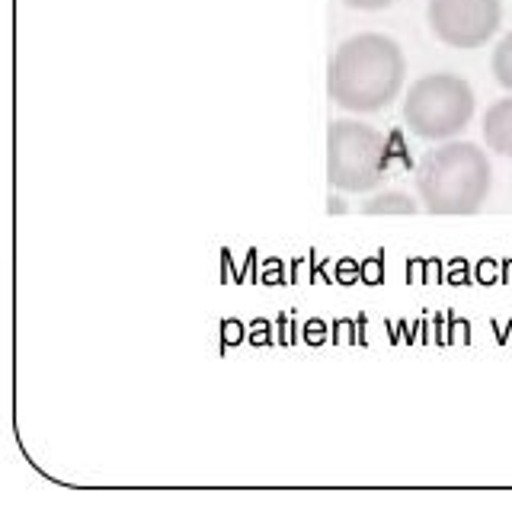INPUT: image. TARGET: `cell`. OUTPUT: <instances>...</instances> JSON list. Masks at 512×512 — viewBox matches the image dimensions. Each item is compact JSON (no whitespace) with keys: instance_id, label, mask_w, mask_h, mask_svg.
Masks as SVG:
<instances>
[{"instance_id":"cell-1","label":"cell","mask_w":512,"mask_h":512,"mask_svg":"<svg viewBox=\"0 0 512 512\" xmlns=\"http://www.w3.org/2000/svg\"><path fill=\"white\" fill-rule=\"evenodd\" d=\"M407 80V58L384 32H356L333 52L327 90L330 100L356 116H372L397 100Z\"/></svg>"},{"instance_id":"cell-2","label":"cell","mask_w":512,"mask_h":512,"mask_svg":"<svg viewBox=\"0 0 512 512\" xmlns=\"http://www.w3.org/2000/svg\"><path fill=\"white\" fill-rule=\"evenodd\" d=\"M490 157L471 141H442L416 167V192L429 215H474L490 196Z\"/></svg>"},{"instance_id":"cell-3","label":"cell","mask_w":512,"mask_h":512,"mask_svg":"<svg viewBox=\"0 0 512 512\" xmlns=\"http://www.w3.org/2000/svg\"><path fill=\"white\" fill-rule=\"evenodd\" d=\"M474 87L461 74L436 71L413 80L404 100V122L423 141H452L474 119Z\"/></svg>"},{"instance_id":"cell-4","label":"cell","mask_w":512,"mask_h":512,"mask_svg":"<svg viewBox=\"0 0 512 512\" xmlns=\"http://www.w3.org/2000/svg\"><path fill=\"white\" fill-rule=\"evenodd\" d=\"M327 176L340 192H368L388 176V144L378 128L359 119L330 122L327 135Z\"/></svg>"},{"instance_id":"cell-5","label":"cell","mask_w":512,"mask_h":512,"mask_svg":"<svg viewBox=\"0 0 512 512\" xmlns=\"http://www.w3.org/2000/svg\"><path fill=\"white\" fill-rule=\"evenodd\" d=\"M426 20L448 48H480L503 26V0H429Z\"/></svg>"},{"instance_id":"cell-6","label":"cell","mask_w":512,"mask_h":512,"mask_svg":"<svg viewBox=\"0 0 512 512\" xmlns=\"http://www.w3.org/2000/svg\"><path fill=\"white\" fill-rule=\"evenodd\" d=\"M484 141L493 154L512 160V96H503L484 112Z\"/></svg>"},{"instance_id":"cell-7","label":"cell","mask_w":512,"mask_h":512,"mask_svg":"<svg viewBox=\"0 0 512 512\" xmlns=\"http://www.w3.org/2000/svg\"><path fill=\"white\" fill-rule=\"evenodd\" d=\"M416 212H420L416 199L400 189L378 192V196H372L362 205V215H416Z\"/></svg>"},{"instance_id":"cell-8","label":"cell","mask_w":512,"mask_h":512,"mask_svg":"<svg viewBox=\"0 0 512 512\" xmlns=\"http://www.w3.org/2000/svg\"><path fill=\"white\" fill-rule=\"evenodd\" d=\"M490 71H493L496 84L512 93V32H506V36L496 42L493 55H490Z\"/></svg>"},{"instance_id":"cell-9","label":"cell","mask_w":512,"mask_h":512,"mask_svg":"<svg viewBox=\"0 0 512 512\" xmlns=\"http://www.w3.org/2000/svg\"><path fill=\"white\" fill-rule=\"evenodd\" d=\"M349 10H362V13H378V10H388L397 0H343Z\"/></svg>"}]
</instances>
